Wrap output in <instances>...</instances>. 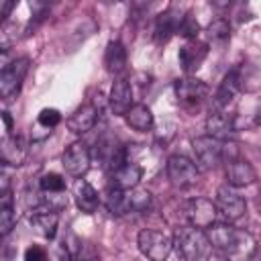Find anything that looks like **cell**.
I'll return each instance as SVG.
<instances>
[{"mask_svg": "<svg viewBox=\"0 0 261 261\" xmlns=\"http://www.w3.org/2000/svg\"><path fill=\"white\" fill-rule=\"evenodd\" d=\"M126 204H128V212H143L151 206V194L147 190H128L126 192Z\"/></svg>", "mask_w": 261, "mask_h": 261, "instance_id": "4316f807", "label": "cell"}, {"mask_svg": "<svg viewBox=\"0 0 261 261\" xmlns=\"http://www.w3.org/2000/svg\"><path fill=\"white\" fill-rule=\"evenodd\" d=\"M14 196H12V188H10V179L0 173V208H12Z\"/></svg>", "mask_w": 261, "mask_h": 261, "instance_id": "d6a6232c", "label": "cell"}, {"mask_svg": "<svg viewBox=\"0 0 261 261\" xmlns=\"http://www.w3.org/2000/svg\"><path fill=\"white\" fill-rule=\"evenodd\" d=\"M214 206H216V212L222 214L226 222H234V220L243 218L247 212V200L239 194L237 188H230L226 184L216 190Z\"/></svg>", "mask_w": 261, "mask_h": 261, "instance_id": "5b68a950", "label": "cell"}, {"mask_svg": "<svg viewBox=\"0 0 261 261\" xmlns=\"http://www.w3.org/2000/svg\"><path fill=\"white\" fill-rule=\"evenodd\" d=\"M239 92H257L259 90V69L253 63H243L234 69Z\"/></svg>", "mask_w": 261, "mask_h": 261, "instance_id": "d4e9b609", "label": "cell"}, {"mask_svg": "<svg viewBox=\"0 0 261 261\" xmlns=\"http://www.w3.org/2000/svg\"><path fill=\"white\" fill-rule=\"evenodd\" d=\"M14 61H16V59H14L12 51H8V49H0V77L12 67Z\"/></svg>", "mask_w": 261, "mask_h": 261, "instance_id": "8d00e7d4", "label": "cell"}, {"mask_svg": "<svg viewBox=\"0 0 261 261\" xmlns=\"http://www.w3.org/2000/svg\"><path fill=\"white\" fill-rule=\"evenodd\" d=\"M124 120H126V124H128L130 128H135V130H139V133L151 130V128H153V122H155L151 108L145 106V104H133V106L126 110Z\"/></svg>", "mask_w": 261, "mask_h": 261, "instance_id": "7402d4cb", "label": "cell"}, {"mask_svg": "<svg viewBox=\"0 0 261 261\" xmlns=\"http://www.w3.org/2000/svg\"><path fill=\"white\" fill-rule=\"evenodd\" d=\"M200 169L186 155H171L167 159V177L175 188H190L198 181Z\"/></svg>", "mask_w": 261, "mask_h": 261, "instance_id": "52a82bcc", "label": "cell"}, {"mask_svg": "<svg viewBox=\"0 0 261 261\" xmlns=\"http://www.w3.org/2000/svg\"><path fill=\"white\" fill-rule=\"evenodd\" d=\"M73 255H75V253H71V251L67 249V243L61 241V243H57V247H55L53 261H73Z\"/></svg>", "mask_w": 261, "mask_h": 261, "instance_id": "d590c367", "label": "cell"}, {"mask_svg": "<svg viewBox=\"0 0 261 261\" xmlns=\"http://www.w3.org/2000/svg\"><path fill=\"white\" fill-rule=\"evenodd\" d=\"M198 31H200V24H198V20L194 18V14H192V12H186V14L181 16V20H179L177 33L190 41V39H196Z\"/></svg>", "mask_w": 261, "mask_h": 261, "instance_id": "f1b7e54d", "label": "cell"}, {"mask_svg": "<svg viewBox=\"0 0 261 261\" xmlns=\"http://www.w3.org/2000/svg\"><path fill=\"white\" fill-rule=\"evenodd\" d=\"M98 253L92 245H80L77 253L73 255V261H98Z\"/></svg>", "mask_w": 261, "mask_h": 261, "instance_id": "836d02e7", "label": "cell"}, {"mask_svg": "<svg viewBox=\"0 0 261 261\" xmlns=\"http://www.w3.org/2000/svg\"><path fill=\"white\" fill-rule=\"evenodd\" d=\"M96 120H98V106L92 104V102H88V104H82L80 108H75L69 114V118L65 120V124H67V128L71 133L84 135V133H88V130L94 128Z\"/></svg>", "mask_w": 261, "mask_h": 261, "instance_id": "9a60e30c", "label": "cell"}, {"mask_svg": "<svg viewBox=\"0 0 261 261\" xmlns=\"http://www.w3.org/2000/svg\"><path fill=\"white\" fill-rule=\"evenodd\" d=\"M14 224H16L14 208H0V237L10 234Z\"/></svg>", "mask_w": 261, "mask_h": 261, "instance_id": "1f68e13d", "label": "cell"}, {"mask_svg": "<svg viewBox=\"0 0 261 261\" xmlns=\"http://www.w3.org/2000/svg\"><path fill=\"white\" fill-rule=\"evenodd\" d=\"M104 65L110 73H120L126 67V49L120 41H110L104 51Z\"/></svg>", "mask_w": 261, "mask_h": 261, "instance_id": "cb8c5ba5", "label": "cell"}, {"mask_svg": "<svg viewBox=\"0 0 261 261\" xmlns=\"http://www.w3.org/2000/svg\"><path fill=\"white\" fill-rule=\"evenodd\" d=\"M224 145L226 141H216L208 135L204 137H196L192 141V149L196 155V167L200 171H210L216 165H220L224 161Z\"/></svg>", "mask_w": 261, "mask_h": 261, "instance_id": "277c9868", "label": "cell"}, {"mask_svg": "<svg viewBox=\"0 0 261 261\" xmlns=\"http://www.w3.org/2000/svg\"><path fill=\"white\" fill-rule=\"evenodd\" d=\"M0 167H2V163H0Z\"/></svg>", "mask_w": 261, "mask_h": 261, "instance_id": "ab89813d", "label": "cell"}, {"mask_svg": "<svg viewBox=\"0 0 261 261\" xmlns=\"http://www.w3.org/2000/svg\"><path fill=\"white\" fill-rule=\"evenodd\" d=\"M234 133V120L224 110H212L206 118V135L216 141H228Z\"/></svg>", "mask_w": 261, "mask_h": 261, "instance_id": "e0dca14e", "label": "cell"}, {"mask_svg": "<svg viewBox=\"0 0 261 261\" xmlns=\"http://www.w3.org/2000/svg\"><path fill=\"white\" fill-rule=\"evenodd\" d=\"M12 8H14L12 0H0V24L6 20V16L12 12Z\"/></svg>", "mask_w": 261, "mask_h": 261, "instance_id": "74e56055", "label": "cell"}, {"mask_svg": "<svg viewBox=\"0 0 261 261\" xmlns=\"http://www.w3.org/2000/svg\"><path fill=\"white\" fill-rule=\"evenodd\" d=\"M224 175H226V186H230V188H245L257 179L255 167L247 159H241V157L226 161Z\"/></svg>", "mask_w": 261, "mask_h": 261, "instance_id": "7c38bea8", "label": "cell"}, {"mask_svg": "<svg viewBox=\"0 0 261 261\" xmlns=\"http://www.w3.org/2000/svg\"><path fill=\"white\" fill-rule=\"evenodd\" d=\"M228 35H230V27H228V22L224 18H216L214 22H210L208 37L212 41H224V39H228Z\"/></svg>", "mask_w": 261, "mask_h": 261, "instance_id": "4dcf8cb0", "label": "cell"}, {"mask_svg": "<svg viewBox=\"0 0 261 261\" xmlns=\"http://www.w3.org/2000/svg\"><path fill=\"white\" fill-rule=\"evenodd\" d=\"M204 234L208 239V245L228 259L249 261L255 251V239L247 230L234 228L230 222H214L204 230Z\"/></svg>", "mask_w": 261, "mask_h": 261, "instance_id": "6da1fadb", "label": "cell"}, {"mask_svg": "<svg viewBox=\"0 0 261 261\" xmlns=\"http://www.w3.org/2000/svg\"><path fill=\"white\" fill-rule=\"evenodd\" d=\"M39 188L43 194H63L65 190V179L59 173H45L39 179Z\"/></svg>", "mask_w": 261, "mask_h": 261, "instance_id": "83f0119b", "label": "cell"}, {"mask_svg": "<svg viewBox=\"0 0 261 261\" xmlns=\"http://www.w3.org/2000/svg\"><path fill=\"white\" fill-rule=\"evenodd\" d=\"M179 20H181V12H177L175 8H169L165 12H161L155 20V39L159 43H165L169 41L175 33H177V27H179Z\"/></svg>", "mask_w": 261, "mask_h": 261, "instance_id": "ffe728a7", "label": "cell"}, {"mask_svg": "<svg viewBox=\"0 0 261 261\" xmlns=\"http://www.w3.org/2000/svg\"><path fill=\"white\" fill-rule=\"evenodd\" d=\"M96 147H98V149H96L98 159H100L102 165L108 167L110 171L116 169L118 165H122V163L126 161V157H124V147L118 145V143L112 141V139H102Z\"/></svg>", "mask_w": 261, "mask_h": 261, "instance_id": "ac0fdd59", "label": "cell"}, {"mask_svg": "<svg viewBox=\"0 0 261 261\" xmlns=\"http://www.w3.org/2000/svg\"><path fill=\"white\" fill-rule=\"evenodd\" d=\"M24 261H49L47 257V251L39 245H31L27 251H24Z\"/></svg>", "mask_w": 261, "mask_h": 261, "instance_id": "e575fe53", "label": "cell"}, {"mask_svg": "<svg viewBox=\"0 0 261 261\" xmlns=\"http://www.w3.org/2000/svg\"><path fill=\"white\" fill-rule=\"evenodd\" d=\"M206 261H230V259H228L226 255L214 251V253H208V255H206Z\"/></svg>", "mask_w": 261, "mask_h": 261, "instance_id": "f35d334b", "label": "cell"}, {"mask_svg": "<svg viewBox=\"0 0 261 261\" xmlns=\"http://www.w3.org/2000/svg\"><path fill=\"white\" fill-rule=\"evenodd\" d=\"M175 96L186 108H198L208 98V86L196 77H181L175 82Z\"/></svg>", "mask_w": 261, "mask_h": 261, "instance_id": "9c48e42d", "label": "cell"}, {"mask_svg": "<svg viewBox=\"0 0 261 261\" xmlns=\"http://www.w3.org/2000/svg\"><path fill=\"white\" fill-rule=\"evenodd\" d=\"M206 55H208V45L204 41L190 39V41L184 43V47L179 49V55L177 57H179L181 69L186 73H192V71H196L202 65V61L206 59Z\"/></svg>", "mask_w": 261, "mask_h": 261, "instance_id": "5bb4252c", "label": "cell"}, {"mask_svg": "<svg viewBox=\"0 0 261 261\" xmlns=\"http://www.w3.org/2000/svg\"><path fill=\"white\" fill-rule=\"evenodd\" d=\"M61 163H63V169L65 173H69L71 177H84L90 169V163H92V153L88 149L86 143L82 141H75L71 143L65 151H63V157H61Z\"/></svg>", "mask_w": 261, "mask_h": 261, "instance_id": "ba28073f", "label": "cell"}, {"mask_svg": "<svg viewBox=\"0 0 261 261\" xmlns=\"http://www.w3.org/2000/svg\"><path fill=\"white\" fill-rule=\"evenodd\" d=\"M59 122H61V112L55 110V108H43L39 112V116H37V124H41V126H45L49 130L55 128Z\"/></svg>", "mask_w": 261, "mask_h": 261, "instance_id": "f546056e", "label": "cell"}, {"mask_svg": "<svg viewBox=\"0 0 261 261\" xmlns=\"http://www.w3.org/2000/svg\"><path fill=\"white\" fill-rule=\"evenodd\" d=\"M104 206L110 214L114 216H122L128 212V204H126V192L122 190H114V188H108L104 192Z\"/></svg>", "mask_w": 261, "mask_h": 261, "instance_id": "484cf974", "label": "cell"}, {"mask_svg": "<svg viewBox=\"0 0 261 261\" xmlns=\"http://www.w3.org/2000/svg\"><path fill=\"white\" fill-rule=\"evenodd\" d=\"M141 177H143L141 165L130 163V161H124L122 165H118L116 169L110 171V186H108V188L128 192V190H135V188L139 186Z\"/></svg>", "mask_w": 261, "mask_h": 261, "instance_id": "4fadbf2b", "label": "cell"}, {"mask_svg": "<svg viewBox=\"0 0 261 261\" xmlns=\"http://www.w3.org/2000/svg\"><path fill=\"white\" fill-rule=\"evenodd\" d=\"M73 198H75V204L82 212L86 214H92L96 212L98 204H100V196L98 192L94 190V186L86 179H77L75 186H73Z\"/></svg>", "mask_w": 261, "mask_h": 261, "instance_id": "d6986e66", "label": "cell"}, {"mask_svg": "<svg viewBox=\"0 0 261 261\" xmlns=\"http://www.w3.org/2000/svg\"><path fill=\"white\" fill-rule=\"evenodd\" d=\"M27 155H29V147L20 135L8 133L0 139V163L2 165L18 167L27 161Z\"/></svg>", "mask_w": 261, "mask_h": 261, "instance_id": "30bf717a", "label": "cell"}, {"mask_svg": "<svg viewBox=\"0 0 261 261\" xmlns=\"http://www.w3.org/2000/svg\"><path fill=\"white\" fill-rule=\"evenodd\" d=\"M31 226L45 239H55L57 234V224H59V214L49 212V210H35L31 214Z\"/></svg>", "mask_w": 261, "mask_h": 261, "instance_id": "44dd1931", "label": "cell"}, {"mask_svg": "<svg viewBox=\"0 0 261 261\" xmlns=\"http://www.w3.org/2000/svg\"><path fill=\"white\" fill-rule=\"evenodd\" d=\"M237 92H239L237 73H234V69H232V71H228V73L224 75V80L220 82V86H218V90H216V94H214V110H224V108L232 102V98L237 96Z\"/></svg>", "mask_w": 261, "mask_h": 261, "instance_id": "603a6c76", "label": "cell"}, {"mask_svg": "<svg viewBox=\"0 0 261 261\" xmlns=\"http://www.w3.org/2000/svg\"><path fill=\"white\" fill-rule=\"evenodd\" d=\"M29 71V59H16L12 67L0 77V100H12L20 92L22 80Z\"/></svg>", "mask_w": 261, "mask_h": 261, "instance_id": "8fae6325", "label": "cell"}, {"mask_svg": "<svg viewBox=\"0 0 261 261\" xmlns=\"http://www.w3.org/2000/svg\"><path fill=\"white\" fill-rule=\"evenodd\" d=\"M171 243L175 247V253L184 259V261H200L208 255V239L204 234V230L194 228V226H184L179 228L173 237Z\"/></svg>", "mask_w": 261, "mask_h": 261, "instance_id": "7a4b0ae2", "label": "cell"}, {"mask_svg": "<svg viewBox=\"0 0 261 261\" xmlns=\"http://www.w3.org/2000/svg\"><path fill=\"white\" fill-rule=\"evenodd\" d=\"M108 104H110V110L114 114H118V116L126 114V110L133 106V88H130L128 80H124V77L114 80V84L110 88Z\"/></svg>", "mask_w": 261, "mask_h": 261, "instance_id": "2e32d148", "label": "cell"}, {"mask_svg": "<svg viewBox=\"0 0 261 261\" xmlns=\"http://www.w3.org/2000/svg\"><path fill=\"white\" fill-rule=\"evenodd\" d=\"M184 214H186L190 226L200 228V230H206L208 226H212L216 222V216H218L214 202L208 198H202V196L188 200L184 206Z\"/></svg>", "mask_w": 261, "mask_h": 261, "instance_id": "8992f818", "label": "cell"}, {"mask_svg": "<svg viewBox=\"0 0 261 261\" xmlns=\"http://www.w3.org/2000/svg\"><path fill=\"white\" fill-rule=\"evenodd\" d=\"M137 245L139 251L149 259V261H167L173 243L171 237L163 230H155V228H143L137 237Z\"/></svg>", "mask_w": 261, "mask_h": 261, "instance_id": "3957f363", "label": "cell"}]
</instances>
